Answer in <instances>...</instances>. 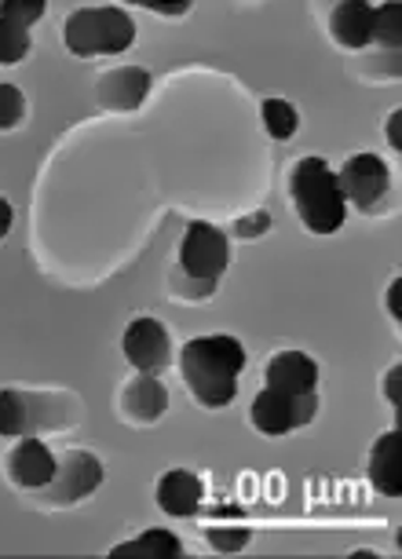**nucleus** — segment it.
I'll return each mask as SVG.
<instances>
[{"mask_svg": "<svg viewBox=\"0 0 402 559\" xmlns=\"http://www.w3.org/2000/svg\"><path fill=\"white\" fill-rule=\"evenodd\" d=\"M241 369H246V347L227 333L194 336L179 352V373L198 403L209 409L235 403Z\"/></svg>", "mask_w": 402, "mask_h": 559, "instance_id": "f257e3e1", "label": "nucleus"}, {"mask_svg": "<svg viewBox=\"0 0 402 559\" xmlns=\"http://www.w3.org/2000/svg\"><path fill=\"white\" fill-rule=\"evenodd\" d=\"M289 194L296 213H300V224L311 235H333L347 219V202L341 187H336V176L322 157H304V162L293 165Z\"/></svg>", "mask_w": 402, "mask_h": 559, "instance_id": "f03ea898", "label": "nucleus"}, {"mask_svg": "<svg viewBox=\"0 0 402 559\" xmlns=\"http://www.w3.org/2000/svg\"><path fill=\"white\" fill-rule=\"evenodd\" d=\"M67 48L78 59H95V56H118V51H129L135 40V23L129 12L121 8H78L67 19Z\"/></svg>", "mask_w": 402, "mask_h": 559, "instance_id": "7ed1b4c3", "label": "nucleus"}, {"mask_svg": "<svg viewBox=\"0 0 402 559\" xmlns=\"http://www.w3.org/2000/svg\"><path fill=\"white\" fill-rule=\"evenodd\" d=\"M230 263V241L220 227L194 219L187 224V235L179 241V274L198 282H220V274Z\"/></svg>", "mask_w": 402, "mask_h": 559, "instance_id": "20e7f679", "label": "nucleus"}, {"mask_svg": "<svg viewBox=\"0 0 402 559\" xmlns=\"http://www.w3.org/2000/svg\"><path fill=\"white\" fill-rule=\"evenodd\" d=\"M315 414H319V395H282V392H263L252 399V409H249V420L252 428L263 431V436H285V431H296V428H308Z\"/></svg>", "mask_w": 402, "mask_h": 559, "instance_id": "39448f33", "label": "nucleus"}, {"mask_svg": "<svg viewBox=\"0 0 402 559\" xmlns=\"http://www.w3.org/2000/svg\"><path fill=\"white\" fill-rule=\"evenodd\" d=\"M103 483V464L95 453L88 450H73L59 461L56 476L40 493H45L48 504H78L84 498H92Z\"/></svg>", "mask_w": 402, "mask_h": 559, "instance_id": "423d86ee", "label": "nucleus"}, {"mask_svg": "<svg viewBox=\"0 0 402 559\" xmlns=\"http://www.w3.org/2000/svg\"><path fill=\"white\" fill-rule=\"evenodd\" d=\"M333 176H336V187H341L344 202L366 209V213H374V209L385 202L388 179H391L388 176V165L380 162L377 154H355V157H347L341 173H333Z\"/></svg>", "mask_w": 402, "mask_h": 559, "instance_id": "0eeeda50", "label": "nucleus"}, {"mask_svg": "<svg viewBox=\"0 0 402 559\" xmlns=\"http://www.w3.org/2000/svg\"><path fill=\"white\" fill-rule=\"evenodd\" d=\"M125 358L140 369V373H162L173 362V344H168V330L157 319H135L125 330Z\"/></svg>", "mask_w": 402, "mask_h": 559, "instance_id": "6e6552de", "label": "nucleus"}, {"mask_svg": "<svg viewBox=\"0 0 402 559\" xmlns=\"http://www.w3.org/2000/svg\"><path fill=\"white\" fill-rule=\"evenodd\" d=\"M56 468H59L56 453L37 436H23L19 447L8 453V476H12L19 490H45L51 476H56Z\"/></svg>", "mask_w": 402, "mask_h": 559, "instance_id": "1a4fd4ad", "label": "nucleus"}, {"mask_svg": "<svg viewBox=\"0 0 402 559\" xmlns=\"http://www.w3.org/2000/svg\"><path fill=\"white\" fill-rule=\"evenodd\" d=\"M263 388L282 395H311L319 388V362L304 352H279L268 362V377Z\"/></svg>", "mask_w": 402, "mask_h": 559, "instance_id": "9d476101", "label": "nucleus"}, {"mask_svg": "<svg viewBox=\"0 0 402 559\" xmlns=\"http://www.w3.org/2000/svg\"><path fill=\"white\" fill-rule=\"evenodd\" d=\"M201 501H205V487L194 472L187 468H173L157 479V509L165 515H176V520H194L201 512Z\"/></svg>", "mask_w": 402, "mask_h": 559, "instance_id": "9b49d317", "label": "nucleus"}, {"mask_svg": "<svg viewBox=\"0 0 402 559\" xmlns=\"http://www.w3.org/2000/svg\"><path fill=\"white\" fill-rule=\"evenodd\" d=\"M151 92V73L140 67H121L103 73L99 84H95V99L107 110H135Z\"/></svg>", "mask_w": 402, "mask_h": 559, "instance_id": "f8f14e48", "label": "nucleus"}, {"mask_svg": "<svg viewBox=\"0 0 402 559\" xmlns=\"http://www.w3.org/2000/svg\"><path fill=\"white\" fill-rule=\"evenodd\" d=\"M374 15H377V8H369L366 0H344V4H336L330 15L333 40L352 51L374 45Z\"/></svg>", "mask_w": 402, "mask_h": 559, "instance_id": "ddd939ff", "label": "nucleus"}, {"mask_svg": "<svg viewBox=\"0 0 402 559\" xmlns=\"http://www.w3.org/2000/svg\"><path fill=\"white\" fill-rule=\"evenodd\" d=\"M165 409H168V392L154 373H140L135 381H129V388H125L121 414L129 417L132 425H154Z\"/></svg>", "mask_w": 402, "mask_h": 559, "instance_id": "4468645a", "label": "nucleus"}, {"mask_svg": "<svg viewBox=\"0 0 402 559\" xmlns=\"http://www.w3.org/2000/svg\"><path fill=\"white\" fill-rule=\"evenodd\" d=\"M369 483H374L377 493L385 498H399L402 493V439L399 431H388L374 442V453H369Z\"/></svg>", "mask_w": 402, "mask_h": 559, "instance_id": "2eb2a0df", "label": "nucleus"}, {"mask_svg": "<svg viewBox=\"0 0 402 559\" xmlns=\"http://www.w3.org/2000/svg\"><path fill=\"white\" fill-rule=\"evenodd\" d=\"M179 556H184V542L173 531H162V526L110 548V559H179Z\"/></svg>", "mask_w": 402, "mask_h": 559, "instance_id": "dca6fc26", "label": "nucleus"}, {"mask_svg": "<svg viewBox=\"0 0 402 559\" xmlns=\"http://www.w3.org/2000/svg\"><path fill=\"white\" fill-rule=\"evenodd\" d=\"M34 399L4 388L0 392V436H37V417H34Z\"/></svg>", "mask_w": 402, "mask_h": 559, "instance_id": "f3484780", "label": "nucleus"}, {"mask_svg": "<svg viewBox=\"0 0 402 559\" xmlns=\"http://www.w3.org/2000/svg\"><path fill=\"white\" fill-rule=\"evenodd\" d=\"M260 118H263V129H268L271 140H293V132H296V124H300V118H296V110H293V103H285V99H263V107H260Z\"/></svg>", "mask_w": 402, "mask_h": 559, "instance_id": "a211bd4d", "label": "nucleus"}, {"mask_svg": "<svg viewBox=\"0 0 402 559\" xmlns=\"http://www.w3.org/2000/svg\"><path fill=\"white\" fill-rule=\"evenodd\" d=\"M29 48H34V40H29V29L15 26V23H4V19H0V67L23 62L29 56Z\"/></svg>", "mask_w": 402, "mask_h": 559, "instance_id": "6ab92c4d", "label": "nucleus"}, {"mask_svg": "<svg viewBox=\"0 0 402 559\" xmlns=\"http://www.w3.org/2000/svg\"><path fill=\"white\" fill-rule=\"evenodd\" d=\"M238 515H230V523L227 526H220V523H209V542H213L216 552H241V548L249 545V526L246 523H238L235 526Z\"/></svg>", "mask_w": 402, "mask_h": 559, "instance_id": "aec40b11", "label": "nucleus"}, {"mask_svg": "<svg viewBox=\"0 0 402 559\" xmlns=\"http://www.w3.org/2000/svg\"><path fill=\"white\" fill-rule=\"evenodd\" d=\"M402 8L399 4H385L380 12L374 15V40L388 48H399L402 45Z\"/></svg>", "mask_w": 402, "mask_h": 559, "instance_id": "412c9836", "label": "nucleus"}, {"mask_svg": "<svg viewBox=\"0 0 402 559\" xmlns=\"http://www.w3.org/2000/svg\"><path fill=\"white\" fill-rule=\"evenodd\" d=\"M45 15V0H0V19L29 29L37 19Z\"/></svg>", "mask_w": 402, "mask_h": 559, "instance_id": "4be33fe9", "label": "nucleus"}, {"mask_svg": "<svg viewBox=\"0 0 402 559\" xmlns=\"http://www.w3.org/2000/svg\"><path fill=\"white\" fill-rule=\"evenodd\" d=\"M23 118H26V96L15 84H0V132L15 129Z\"/></svg>", "mask_w": 402, "mask_h": 559, "instance_id": "5701e85b", "label": "nucleus"}, {"mask_svg": "<svg viewBox=\"0 0 402 559\" xmlns=\"http://www.w3.org/2000/svg\"><path fill=\"white\" fill-rule=\"evenodd\" d=\"M168 289H173L176 297H184V300H205V297H213V293H216V282H198V278H187V274H173Z\"/></svg>", "mask_w": 402, "mask_h": 559, "instance_id": "b1692460", "label": "nucleus"}, {"mask_svg": "<svg viewBox=\"0 0 402 559\" xmlns=\"http://www.w3.org/2000/svg\"><path fill=\"white\" fill-rule=\"evenodd\" d=\"M268 227H271V216L268 213H257V216H249V219H241V224H235V235L238 238L268 235Z\"/></svg>", "mask_w": 402, "mask_h": 559, "instance_id": "393cba45", "label": "nucleus"}, {"mask_svg": "<svg viewBox=\"0 0 402 559\" xmlns=\"http://www.w3.org/2000/svg\"><path fill=\"white\" fill-rule=\"evenodd\" d=\"M12 219H15V213H12V205L0 198V238H8V230H12Z\"/></svg>", "mask_w": 402, "mask_h": 559, "instance_id": "a878e982", "label": "nucleus"}, {"mask_svg": "<svg viewBox=\"0 0 402 559\" xmlns=\"http://www.w3.org/2000/svg\"><path fill=\"white\" fill-rule=\"evenodd\" d=\"M388 392H391V403H399V369L391 373V381H388Z\"/></svg>", "mask_w": 402, "mask_h": 559, "instance_id": "bb28decb", "label": "nucleus"}, {"mask_svg": "<svg viewBox=\"0 0 402 559\" xmlns=\"http://www.w3.org/2000/svg\"><path fill=\"white\" fill-rule=\"evenodd\" d=\"M391 146H399V118H391Z\"/></svg>", "mask_w": 402, "mask_h": 559, "instance_id": "cd10ccee", "label": "nucleus"}, {"mask_svg": "<svg viewBox=\"0 0 402 559\" xmlns=\"http://www.w3.org/2000/svg\"><path fill=\"white\" fill-rule=\"evenodd\" d=\"M391 311H395V319H399V314H402V311H399V286L391 289Z\"/></svg>", "mask_w": 402, "mask_h": 559, "instance_id": "c85d7f7f", "label": "nucleus"}]
</instances>
